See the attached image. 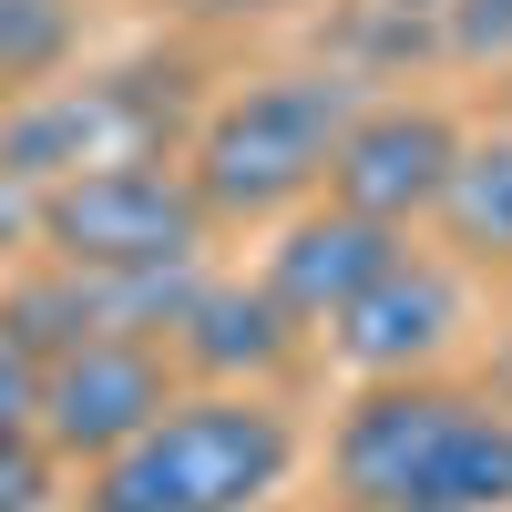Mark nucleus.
Returning <instances> with one entry per match:
<instances>
[{
    "mask_svg": "<svg viewBox=\"0 0 512 512\" xmlns=\"http://www.w3.org/2000/svg\"><path fill=\"white\" fill-rule=\"evenodd\" d=\"M175 349L164 338H93V349H62L41 359V400H31V431L52 461H113L134 431H154L164 400H175Z\"/></svg>",
    "mask_w": 512,
    "mask_h": 512,
    "instance_id": "6",
    "label": "nucleus"
},
{
    "mask_svg": "<svg viewBox=\"0 0 512 512\" xmlns=\"http://www.w3.org/2000/svg\"><path fill=\"white\" fill-rule=\"evenodd\" d=\"M410 256V226H379V216H349V205H297L287 236L267 246V297L297 318V328H328L359 287H379Z\"/></svg>",
    "mask_w": 512,
    "mask_h": 512,
    "instance_id": "8",
    "label": "nucleus"
},
{
    "mask_svg": "<svg viewBox=\"0 0 512 512\" xmlns=\"http://www.w3.org/2000/svg\"><path fill=\"white\" fill-rule=\"evenodd\" d=\"M52 502V451L41 431H0V512H41Z\"/></svg>",
    "mask_w": 512,
    "mask_h": 512,
    "instance_id": "14",
    "label": "nucleus"
},
{
    "mask_svg": "<svg viewBox=\"0 0 512 512\" xmlns=\"http://www.w3.org/2000/svg\"><path fill=\"white\" fill-rule=\"evenodd\" d=\"M441 236L472 256V267H512V123L461 134L451 195H441Z\"/></svg>",
    "mask_w": 512,
    "mask_h": 512,
    "instance_id": "11",
    "label": "nucleus"
},
{
    "mask_svg": "<svg viewBox=\"0 0 512 512\" xmlns=\"http://www.w3.org/2000/svg\"><path fill=\"white\" fill-rule=\"evenodd\" d=\"M451 164H461V123L441 103H359V123L338 134V164H328V205L379 216V226H420V216H441Z\"/></svg>",
    "mask_w": 512,
    "mask_h": 512,
    "instance_id": "7",
    "label": "nucleus"
},
{
    "mask_svg": "<svg viewBox=\"0 0 512 512\" xmlns=\"http://www.w3.org/2000/svg\"><path fill=\"white\" fill-rule=\"evenodd\" d=\"M31 400H41V359L0 328V431H31Z\"/></svg>",
    "mask_w": 512,
    "mask_h": 512,
    "instance_id": "15",
    "label": "nucleus"
},
{
    "mask_svg": "<svg viewBox=\"0 0 512 512\" xmlns=\"http://www.w3.org/2000/svg\"><path fill=\"white\" fill-rule=\"evenodd\" d=\"M31 246L62 267H195L216 246V216L175 154H134V164H93L31 195Z\"/></svg>",
    "mask_w": 512,
    "mask_h": 512,
    "instance_id": "4",
    "label": "nucleus"
},
{
    "mask_svg": "<svg viewBox=\"0 0 512 512\" xmlns=\"http://www.w3.org/2000/svg\"><path fill=\"white\" fill-rule=\"evenodd\" d=\"M11 256H31V195L0 185V267H11Z\"/></svg>",
    "mask_w": 512,
    "mask_h": 512,
    "instance_id": "17",
    "label": "nucleus"
},
{
    "mask_svg": "<svg viewBox=\"0 0 512 512\" xmlns=\"http://www.w3.org/2000/svg\"><path fill=\"white\" fill-rule=\"evenodd\" d=\"M461 62H512V0H441Z\"/></svg>",
    "mask_w": 512,
    "mask_h": 512,
    "instance_id": "13",
    "label": "nucleus"
},
{
    "mask_svg": "<svg viewBox=\"0 0 512 512\" xmlns=\"http://www.w3.org/2000/svg\"><path fill=\"white\" fill-rule=\"evenodd\" d=\"M175 144V72H93V82H41V93L0 103V185H62L93 175V164H134Z\"/></svg>",
    "mask_w": 512,
    "mask_h": 512,
    "instance_id": "5",
    "label": "nucleus"
},
{
    "mask_svg": "<svg viewBox=\"0 0 512 512\" xmlns=\"http://www.w3.org/2000/svg\"><path fill=\"white\" fill-rule=\"evenodd\" d=\"M328 338H338V359L359 379H431V359L461 338V287H451V267H431V256L410 246L379 287H359L349 308L328 318Z\"/></svg>",
    "mask_w": 512,
    "mask_h": 512,
    "instance_id": "9",
    "label": "nucleus"
},
{
    "mask_svg": "<svg viewBox=\"0 0 512 512\" xmlns=\"http://www.w3.org/2000/svg\"><path fill=\"white\" fill-rule=\"evenodd\" d=\"M349 123H359V82L349 72H267V82H236L226 103L195 113L185 175H195L216 226L297 216L308 195H328V164H338Z\"/></svg>",
    "mask_w": 512,
    "mask_h": 512,
    "instance_id": "3",
    "label": "nucleus"
},
{
    "mask_svg": "<svg viewBox=\"0 0 512 512\" xmlns=\"http://www.w3.org/2000/svg\"><path fill=\"white\" fill-rule=\"evenodd\" d=\"M502 410H512V338H502Z\"/></svg>",
    "mask_w": 512,
    "mask_h": 512,
    "instance_id": "18",
    "label": "nucleus"
},
{
    "mask_svg": "<svg viewBox=\"0 0 512 512\" xmlns=\"http://www.w3.org/2000/svg\"><path fill=\"white\" fill-rule=\"evenodd\" d=\"M164 349L205 390H256V379H277L297 359V318L267 297V277H205L185 297V318L164 328Z\"/></svg>",
    "mask_w": 512,
    "mask_h": 512,
    "instance_id": "10",
    "label": "nucleus"
},
{
    "mask_svg": "<svg viewBox=\"0 0 512 512\" xmlns=\"http://www.w3.org/2000/svg\"><path fill=\"white\" fill-rule=\"evenodd\" d=\"M185 21H267V11H297V0H164Z\"/></svg>",
    "mask_w": 512,
    "mask_h": 512,
    "instance_id": "16",
    "label": "nucleus"
},
{
    "mask_svg": "<svg viewBox=\"0 0 512 512\" xmlns=\"http://www.w3.org/2000/svg\"><path fill=\"white\" fill-rule=\"evenodd\" d=\"M328 472L349 512H512V410L441 379H369Z\"/></svg>",
    "mask_w": 512,
    "mask_h": 512,
    "instance_id": "1",
    "label": "nucleus"
},
{
    "mask_svg": "<svg viewBox=\"0 0 512 512\" xmlns=\"http://www.w3.org/2000/svg\"><path fill=\"white\" fill-rule=\"evenodd\" d=\"M297 431L267 390H175L154 431H134L113 461H93L82 512H256L287 492Z\"/></svg>",
    "mask_w": 512,
    "mask_h": 512,
    "instance_id": "2",
    "label": "nucleus"
},
{
    "mask_svg": "<svg viewBox=\"0 0 512 512\" xmlns=\"http://www.w3.org/2000/svg\"><path fill=\"white\" fill-rule=\"evenodd\" d=\"M82 52V0H0V103L62 82Z\"/></svg>",
    "mask_w": 512,
    "mask_h": 512,
    "instance_id": "12",
    "label": "nucleus"
}]
</instances>
